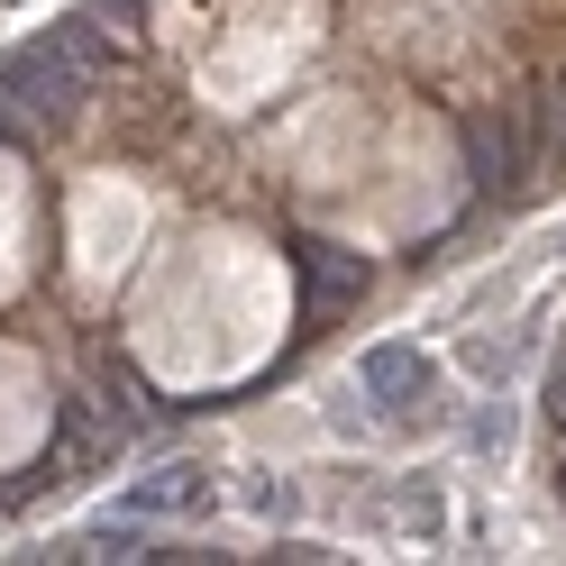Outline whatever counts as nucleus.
Instances as JSON below:
<instances>
[{"label": "nucleus", "mask_w": 566, "mask_h": 566, "mask_svg": "<svg viewBox=\"0 0 566 566\" xmlns=\"http://www.w3.org/2000/svg\"><path fill=\"white\" fill-rule=\"evenodd\" d=\"M457 147H467V184H475V201H530V192H539V147H530V111L467 119V128H457Z\"/></svg>", "instance_id": "nucleus-1"}, {"label": "nucleus", "mask_w": 566, "mask_h": 566, "mask_svg": "<svg viewBox=\"0 0 566 566\" xmlns=\"http://www.w3.org/2000/svg\"><path fill=\"white\" fill-rule=\"evenodd\" d=\"M201 503H210V475L201 467H156V475H137L119 493L128 521H165V512H201Z\"/></svg>", "instance_id": "nucleus-5"}, {"label": "nucleus", "mask_w": 566, "mask_h": 566, "mask_svg": "<svg viewBox=\"0 0 566 566\" xmlns=\"http://www.w3.org/2000/svg\"><path fill=\"white\" fill-rule=\"evenodd\" d=\"M92 64H74L55 38H28V46H10L0 55V92H10V111H28V119H74L83 101H92Z\"/></svg>", "instance_id": "nucleus-2"}, {"label": "nucleus", "mask_w": 566, "mask_h": 566, "mask_svg": "<svg viewBox=\"0 0 566 566\" xmlns=\"http://www.w3.org/2000/svg\"><path fill=\"white\" fill-rule=\"evenodd\" d=\"M557 493H566V475H557Z\"/></svg>", "instance_id": "nucleus-11"}, {"label": "nucleus", "mask_w": 566, "mask_h": 566, "mask_svg": "<svg viewBox=\"0 0 566 566\" xmlns=\"http://www.w3.org/2000/svg\"><path fill=\"white\" fill-rule=\"evenodd\" d=\"M467 448H475V457H503V448H512V402H503V394L467 420Z\"/></svg>", "instance_id": "nucleus-8"}, {"label": "nucleus", "mask_w": 566, "mask_h": 566, "mask_svg": "<svg viewBox=\"0 0 566 566\" xmlns=\"http://www.w3.org/2000/svg\"><path fill=\"white\" fill-rule=\"evenodd\" d=\"M530 147H539V184L566 174V83H548V101L530 111Z\"/></svg>", "instance_id": "nucleus-7"}, {"label": "nucleus", "mask_w": 566, "mask_h": 566, "mask_svg": "<svg viewBox=\"0 0 566 566\" xmlns=\"http://www.w3.org/2000/svg\"><path fill=\"white\" fill-rule=\"evenodd\" d=\"M548 420L566 430V347H557V366H548Z\"/></svg>", "instance_id": "nucleus-10"}, {"label": "nucleus", "mask_w": 566, "mask_h": 566, "mask_svg": "<svg viewBox=\"0 0 566 566\" xmlns=\"http://www.w3.org/2000/svg\"><path fill=\"white\" fill-rule=\"evenodd\" d=\"M357 394L384 402L394 420H439V366L420 357L411 338H384V347H366V357H357Z\"/></svg>", "instance_id": "nucleus-3"}, {"label": "nucleus", "mask_w": 566, "mask_h": 566, "mask_svg": "<svg viewBox=\"0 0 566 566\" xmlns=\"http://www.w3.org/2000/svg\"><path fill=\"white\" fill-rule=\"evenodd\" d=\"M46 38H55L64 55H74V64H92V74H111V55H119V38H111V10H101V0H92V10H64V19L46 28Z\"/></svg>", "instance_id": "nucleus-6"}, {"label": "nucleus", "mask_w": 566, "mask_h": 566, "mask_svg": "<svg viewBox=\"0 0 566 566\" xmlns=\"http://www.w3.org/2000/svg\"><path fill=\"white\" fill-rule=\"evenodd\" d=\"M247 503H256V512L274 521V512H293V503H302V493H293V484H283V475H274V484H247Z\"/></svg>", "instance_id": "nucleus-9"}, {"label": "nucleus", "mask_w": 566, "mask_h": 566, "mask_svg": "<svg viewBox=\"0 0 566 566\" xmlns=\"http://www.w3.org/2000/svg\"><path fill=\"white\" fill-rule=\"evenodd\" d=\"M302 302H311V321H329V311H347V302H366V256H347V247H329V238H302Z\"/></svg>", "instance_id": "nucleus-4"}]
</instances>
